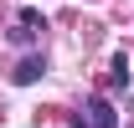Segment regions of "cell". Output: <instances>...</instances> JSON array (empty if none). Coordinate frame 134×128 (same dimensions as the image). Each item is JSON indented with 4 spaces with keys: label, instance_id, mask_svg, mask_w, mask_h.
Listing matches in <instances>:
<instances>
[{
    "label": "cell",
    "instance_id": "1",
    "mask_svg": "<svg viewBox=\"0 0 134 128\" xmlns=\"http://www.w3.org/2000/svg\"><path fill=\"white\" fill-rule=\"evenodd\" d=\"M41 72H47V62H41V56H26V62L16 67V82H21V87H31V82L41 77Z\"/></svg>",
    "mask_w": 134,
    "mask_h": 128
},
{
    "label": "cell",
    "instance_id": "2",
    "mask_svg": "<svg viewBox=\"0 0 134 128\" xmlns=\"http://www.w3.org/2000/svg\"><path fill=\"white\" fill-rule=\"evenodd\" d=\"M88 118H93V128H119V123H114V108H108L103 97H93V103H88Z\"/></svg>",
    "mask_w": 134,
    "mask_h": 128
},
{
    "label": "cell",
    "instance_id": "3",
    "mask_svg": "<svg viewBox=\"0 0 134 128\" xmlns=\"http://www.w3.org/2000/svg\"><path fill=\"white\" fill-rule=\"evenodd\" d=\"M114 87H129V62L114 56Z\"/></svg>",
    "mask_w": 134,
    "mask_h": 128
},
{
    "label": "cell",
    "instance_id": "4",
    "mask_svg": "<svg viewBox=\"0 0 134 128\" xmlns=\"http://www.w3.org/2000/svg\"><path fill=\"white\" fill-rule=\"evenodd\" d=\"M21 26H31V31H36V26H41V10H36V5H21Z\"/></svg>",
    "mask_w": 134,
    "mask_h": 128
},
{
    "label": "cell",
    "instance_id": "5",
    "mask_svg": "<svg viewBox=\"0 0 134 128\" xmlns=\"http://www.w3.org/2000/svg\"><path fill=\"white\" fill-rule=\"evenodd\" d=\"M31 36H36L31 26H21V21H16V31H10V41H16V46H26V41H31Z\"/></svg>",
    "mask_w": 134,
    "mask_h": 128
},
{
    "label": "cell",
    "instance_id": "6",
    "mask_svg": "<svg viewBox=\"0 0 134 128\" xmlns=\"http://www.w3.org/2000/svg\"><path fill=\"white\" fill-rule=\"evenodd\" d=\"M72 128H93V118H83V113H77V123H72Z\"/></svg>",
    "mask_w": 134,
    "mask_h": 128
}]
</instances>
